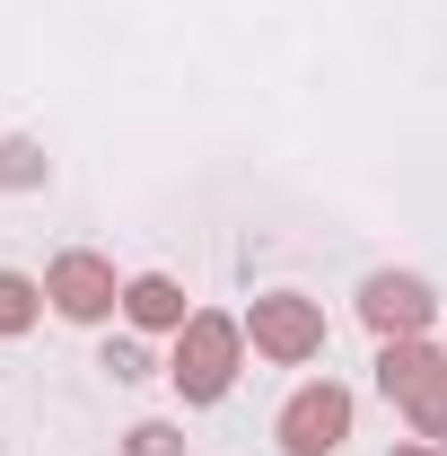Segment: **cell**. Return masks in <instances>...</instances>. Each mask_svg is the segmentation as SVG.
Listing matches in <instances>:
<instances>
[{
    "label": "cell",
    "instance_id": "cell-1",
    "mask_svg": "<svg viewBox=\"0 0 447 456\" xmlns=\"http://www.w3.org/2000/svg\"><path fill=\"white\" fill-rule=\"evenodd\" d=\"M237 342H246V325H237V316H184L175 360H167L175 395H184V403H220L228 378H237Z\"/></svg>",
    "mask_w": 447,
    "mask_h": 456
},
{
    "label": "cell",
    "instance_id": "cell-2",
    "mask_svg": "<svg viewBox=\"0 0 447 456\" xmlns=\"http://www.w3.org/2000/svg\"><path fill=\"white\" fill-rule=\"evenodd\" d=\"M378 378H386V395L421 421V439H447V360L430 342H386V360H378Z\"/></svg>",
    "mask_w": 447,
    "mask_h": 456
},
{
    "label": "cell",
    "instance_id": "cell-3",
    "mask_svg": "<svg viewBox=\"0 0 447 456\" xmlns=\"http://www.w3.org/2000/svg\"><path fill=\"white\" fill-rule=\"evenodd\" d=\"M246 334H255L264 360H316V351H325V307L298 298V289H272V298H255Z\"/></svg>",
    "mask_w": 447,
    "mask_h": 456
},
{
    "label": "cell",
    "instance_id": "cell-4",
    "mask_svg": "<svg viewBox=\"0 0 447 456\" xmlns=\"http://www.w3.org/2000/svg\"><path fill=\"white\" fill-rule=\"evenodd\" d=\"M351 439V395H342L334 378L325 387H298V395L280 403V448L289 456H334Z\"/></svg>",
    "mask_w": 447,
    "mask_h": 456
},
{
    "label": "cell",
    "instance_id": "cell-5",
    "mask_svg": "<svg viewBox=\"0 0 447 456\" xmlns=\"http://www.w3.org/2000/svg\"><path fill=\"white\" fill-rule=\"evenodd\" d=\"M45 298H53L70 325H97V316H114V264L106 255H88V246H70V255H53V273H45Z\"/></svg>",
    "mask_w": 447,
    "mask_h": 456
},
{
    "label": "cell",
    "instance_id": "cell-6",
    "mask_svg": "<svg viewBox=\"0 0 447 456\" xmlns=\"http://www.w3.org/2000/svg\"><path fill=\"white\" fill-rule=\"evenodd\" d=\"M360 316H369L386 342H412L421 325H430V281H412V273H369V289H360Z\"/></svg>",
    "mask_w": 447,
    "mask_h": 456
},
{
    "label": "cell",
    "instance_id": "cell-7",
    "mask_svg": "<svg viewBox=\"0 0 447 456\" xmlns=\"http://www.w3.org/2000/svg\"><path fill=\"white\" fill-rule=\"evenodd\" d=\"M123 307H132L141 334H184V289H175L167 273H141V281L123 289Z\"/></svg>",
    "mask_w": 447,
    "mask_h": 456
},
{
    "label": "cell",
    "instance_id": "cell-8",
    "mask_svg": "<svg viewBox=\"0 0 447 456\" xmlns=\"http://www.w3.org/2000/svg\"><path fill=\"white\" fill-rule=\"evenodd\" d=\"M36 307H45V298H36L27 273H0V334H27V325H36Z\"/></svg>",
    "mask_w": 447,
    "mask_h": 456
},
{
    "label": "cell",
    "instance_id": "cell-9",
    "mask_svg": "<svg viewBox=\"0 0 447 456\" xmlns=\"http://www.w3.org/2000/svg\"><path fill=\"white\" fill-rule=\"evenodd\" d=\"M36 175H45V159H36V141H0V184H9V193H27Z\"/></svg>",
    "mask_w": 447,
    "mask_h": 456
},
{
    "label": "cell",
    "instance_id": "cell-10",
    "mask_svg": "<svg viewBox=\"0 0 447 456\" xmlns=\"http://www.w3.org/2000/svg\"><path fill=\"white\" fill-rule=\"evenodd\" d=\"M184 448V439H175L167 421H141V430H132V456H175Z\"/></svg>",
    "mask_w": 447,
    "mask_h": 456
},
{
    "label": "cell",
    "instance_id": "cell-11",
    "mask_svg": "<svg viewBox=\"0 0 447 456\" xmlns=\"http://www.w3.org/2000/svg\"><path fill=\"white\" fill-rule=\"evenodd\" d=\"M106 369H114V378H141L150 360H141V342H114V351H106Z\"/></svg>",
    "mask_w": 447,
    "mask_h": 456
},
{
    "label": "cell",
    "instance_id": "cell-12",
    "mask_svg": "<svg viewBox=\"0 0 447 456\" xmlns=\"http://www.w3.org/2000/svg\"><path fill=\"white\" fill-rule=\"evenodd\" d=\"M394 456H439V448H394Z\"/></svg>",
    "mask_w": 447,
    "mask_h": 456
}]
</instances>
